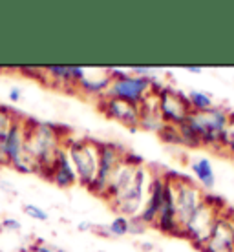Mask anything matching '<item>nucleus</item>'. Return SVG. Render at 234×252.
Wrapping results in <instances>:
<instances>
[{"instance_id":"f257e3e1","label":"nucleus","mask_w":234,"mask_h":252,"mask_svg":"<svg viewBox=\"0 0 234 252\" xmlns=\"http://www.w3.org/2000/svg\"><path fill=\"white\" fill-rule=\"evenodd\" d=\"M70 133L61 132V126L44 123L35 117H26V158L35 168V174L50 177V172L64 150V143Z\"/></svg>"},{"instance_id":"f03ea898","label":"nucleus","mask_w":234,"mask_h":252,"mask_svg":"<svg viewBox=\"0 0 234 252\" xmlns=\"http://www.w3.org/2000/svg\"><path fill=\"white\" fill-rule=\"evenodd\" d=\"M64 150H66L70 163L73 164L79 185L84 189H90L97 176V168H99L101 141L70 135L64 143Z\"/></svg>"},{"instance_id":"7ed1b4c3","label":"nucleus","mask_w":234,"mask_h":252,"mask_svg":"<svg viewBox=\"0 0 234 252\" xmlns=\"http://www.w3.org/2000/svg\"><path fill=\"white\" fill-rule=\"evenodd\" d=\"M163 176L168 177L172 185H174V203H176L177 225H179V228H183L187 225V221L194 216V212L203 203L205 192L192 177L185 176V174L167 170Z\"/></svg>"},{"instance_id":"20e7f679","label":"nucleus","mask_w":234,"mask_h":252,"mask_svg":"<svg viewBox=\"0 0 234 252\" xmlns=\"http://www.w3.org/2000/svg\"><path fill=\"white\" fill-rule=\"evenodd\" d=\"M152 181V172L150 168L137 166L135 168V176H134L132 185L128 187L121 195H117L115 199L108 203L115 214L125 216V218H134L141 212V208L145 205L146 194H148V187Z\"/></svg>"},{"instance_id":"39448f33","label":"nucleus","mask_w":234,"mask_h":252,"mask_svg":"<svg viewBox=\"0 0 234 252\" xmlns=\"http://www.w3.org/2000/svg\"><path fill=\"white\" fill-rule=\"evenodd\" d=\"M227 121L229 110L222 106H214L207 112H192L187 123L198 133L201 146H210V148L218 150L220 148V133L227 126Z\"/></svg>"},{"instance_id":"423d86ee","label":"nucleus","mask_w":234,"mask_h":252,"mask_svg":"<svg viewBox=\"0 0 234 252\" xmlns=\"http://www.w3.org/2000/svg\"><path fill=\"white\" fill-rule=\"evenodd\" d=\"M225 208H218L216 205L209 203L207 199H203V203L200 205L194 216L187 221V225L181 228L179 232V238H185L189 240L192 245L196 247L198 251L205 245V241L209 240L210 232L214 228V223L218 220L220 212H223Z\"/></svg>"},{"instance_id":"0eeeda50","label":"nucleus","mask_w":234,"mask_h":252,"mask_svg":"<svg viewBox=\"0 0 234 252\" xmlns=\"http://www.w3.org/2000/svg\"><path fill=\"white\" fill-rule=\"evenodd\" d=\"M154 77H137L134 75V73H130L128 69H125L121 75L112 79V84H110L106 95L139 106L141 102H143V99L152 92Z\"/></svg>"},{"instance_id":"6e6552de","label":"nucleus","mask_w":234,"mask_h":252,"mask_svg":"<svg viewBox=\"0 0 234 252\" xmlns=\"http://www.w3.org/2000/svg\"><path fill=\"white\" fill-rule=\"evenodd\" d=\"M158 104L163 121L172 126L183 125L192 114L187 94L168 84H163V88L158 92Z\"/></svg>"},{"instance_id":"1a4fd4ad","label":"nucleus","mask_w":234,"mask_h":252,"mask_svg":"<svg viewBox=\"0 0 234 252\" xmlns=\"http://www.w3.org/2000/svg\"><path fill=\"white\" fill-rule=\"evenodd\" d=\"M127 150L117 143H101V150H99V168H97V176H95L94 183L90 187V192L95 195L102 197L108 189V183L114 176L115 168L125 159Z\"/></svg>"},{"instance_id":"9d476101","label":"nucleus","mask_w":234,"mask_h":252,"mask_svg":"<svg viewBox=\"0 0 234 252\" xmlns=\"http://www.w3.org/2000/svg\"><path fill=\"white\" fill-rule=\"evenodd\" d=\"M201 252H234V210L225 208L220 212L209 240L200 249Z\"/></svg>"},{"instance_id":"9b49d317","label":"nucleus","mask_w":234,"mask_h":252,"mask_svg":"<svg viewBox=\"0 0 234 252\" xmlns=\"http://www.w3.org/2000/svg\"><path fill=\"white\" fill-rule=\"evenodd\" d=\"M97 104H99V110L104 117L112 121H117L123 126H127L130 130H139V106L135 104H130V102H125L121 99H114V97H101L97 99Z\"/></svg>"},{"instance_id":"f8f14e48","label":"nucleus","mask_w":234,"mask_h":252,"mask_svg":"<svg viewBox=\"0 0 234 252\" xmlns=\"http://www.w3.org/2000/svg\"><path fill=\"white\" fill-rule=\"evenodd\" d=\"M154 228H158L159 232L168 234V236H179L181 228L177 225V218H176V203H174V185L168 177H165V195H163V203H161V208H159L158 221Z\"/></svg>"},{"instance_id":"ddd939ff","label":"nucleus","mask_w":234,"mask_h":252,"mask_svg":"<svg viewBox=\"0 0 234 252\" xmlns=\"http://www.w3.org/2000/svg\"><path fill=\"white\" fill-rule=\"evenodd\" d=\"M163 195H165V176L163 174H152V181H150V187H148L145 205H143L141 212L137 214L146 227H154L156 225L159 208H161V203H163Z\"/></svg>"},{"instance_id":"4468645a","label":"nucleus","mask_w":234,"mask_h":252,"mask_svg":"<svg viewBox=\"0 0 234 252\" xmlns=\"http://www.w3.org/2000/svg\"><path fill=\"white\" fill-rule=\"evenodd\" d=\"M135 168L137 166H134L127 161V159H123L119 163V166L115 168L114 176L110 179V183H108V189L102 195V199L106 203H110L112 199H115L117 195H121L125 190L132 185L134 181V176H135Z\"/></svg>"},{"instance_id":"2eb2a0df","label":"nucleus","mask_w":234,"mask_h":252,"mask_svg":"<svg viewBox=\"0 0 234 252\" xmlns=\"http://www.w3.org/2000/svg\"><path fill=\"white\" fill-rule=\"evenodd\" d=\"M48 179H50L55 187H59V189H71V187L79 185L77 174H75V170H73V164L70 163V159L66 156V150H63L59 154V158H57V161H55V164H53V168H51Z\"/></svg>"},{"instance_id":"dca6fc26","label":"nucleus","mask_w":234,"mask_h":252,"mask_svg":"<svg viewBox=\"0 0 234 252\" xmlns=\"http://www.w3.org/2000/svg\"><path fill=\"white\" fill-rule=\"evenodd\" d=\"M112 84V75L108 73V69H101V75H90V69H88V75L84 77L81 82L75 84V92L79 94L86 95V97H95V99H101L104 97Z\"/></svg>"},{"instance_id":"f3484780","label":"nucleus","mask_w":234,"mask_h":252,"mask_svg":"<svg viewBox=\"0 0 234 252\" xmlns=\"http://www.w3.org/2000/svg\"><path fill=\"white\" fill-rule=\"evenodd\" d=\"M190 170L194 174V181H196L201 190H210L216 187V174L214 168H212V163H210L207 158H198L190 163Z\"/></svg>"},{"instance_id":"a211bd4d","label":"nucleus","mask_w":234,"mask_h":252,"mask_svg":"<svg viewBox=\"0 0 234 252\" xmlns=\"http://www.w3.org/2000/svg\"><path fill=\"white\" fill-rule=\"evenodd\" d=\"M42 73H44V77L51 79L55 84H59V86L75 90V84H73V79H71L70 66H46V68H42Z\"/></svg>"},{"instance_id":"6ab92c4d","label":"nucleus","mask_w":234,"mask_h":252,"mask_svg":"<svg viewBox=\"0 0 234 252\" xmlns=\"http://www.w3.org/2000/svg\"><path fill=\"white\" fill-rule=\"evenodd\" d=\"M187 99H189L190 110L192 112H207L210 108H214V101L209 94H205L201 90H189L187 92Z\"/></svg>"},{"instance_id":"aec40b11","label":"nucleus","mask_w":234,"mask_h":252,"mask_svg":"<svg viewBox=\"0 0 234 252\" xmlns=\"http://www.w3.org/2000/svg\"><path fill=\"white\" fill-rule=\"evenodd\" d=\"M218 150H225L229 156L234 158V112H229L227 126L220 133V148Z\"/></svg>"},{"instance_id":"412c9836","label":"nucleus","mask_w":234,"mask_h":252,"mask_svg":"<svg viewBox=\"0 0 234 252\" xmlns=\"http://www.w3.org/2000/svg\"><path fill=\"white\" fill-rule=\"evenodd\" d=\"M179 128V133H181V146H187V148H198L201 146V141L198 137V133L192 130V126L185 121L183 125L177 126Z\"/></svg>"},{"instance_id":"4be33fe9","label":"nucleus","mask_w":234,"mask_h":252,"mask_svg":"<svg viewBox=\"0 0 234 252\" xmlns=\"http://www.w3.org/2000/svg\"><path fill=\"white\" fill-rule=\"evenodd\" d=\"M106 228L110 238H125V236H128V218L117 214L110 221V225H106Z\"/></svg>"},{"instance_id":"5701e85b","label":"nucleus","mask_w":234,"mask_h":252,"mask_svg":"<svg viewBox=\"0 0 234 252\" xmlns=\"http://www.w3.org/2000/svg\"><path fill=\"white\" fill-rule=\"evenodd\" d=\"M15 119H17V114L13 112V108H9L0 102V141H4L7 130L11 128L13 121Z\"/></svg>"},{"instance_id":"b1692460","label":"nucleus","mask_w":234,"mask_h":252,"mask_svg":"<svg viewBox=\"0 0 234 252\" xmlns=\"http://www.w3.org/2000/svg\"><path fill=\"white\" fill-rule=\"evenodd\" d=\"M159 139L167 143V145H177L181 146V133H179V128L172 125H165V128L158 133Z\"/></svg>"},{"instance_id":"393cba45","label":"nucleus","mask_w":234,"mask_h":252,"mask_svg":"<svg viewBox=\"0 0 234 252\" xmlns=\"http://www.w3.org/2000/svg\"><path fill=\"white\" fill-rule=\"evenodd\" d=\"M22 212H24L28 218H32V220H35V221H48L50 220V214H48L42 207L35 205V203H26L24 207H22Z\"/></svg>"},{"instance_id":"a878e982","label":"nucleus","mask_w":234,"mask_h":252,"mask_svg":"<svg viewBox=\"0 0 234 252\" xmlns=\"http://www.w3.org/2000/svg\"><path fill=\"white\" fill-rule=\"evenodd\" d=\"M146 225L141 221L139 216H134V218H128V234H134V236H139V234L146 232Z\"/></svg>"},{"instance_id":"bb28decb","label":"nucleus","mask_w":234,"mask_h":252,"mask_svg":"<svg viewBox=\"0 0 234 252\" xmlns=\"http://www.w3.org/2000/svg\"><path fill=\"white\" fill-rule=\"evenodd\" d=\"M0 228L6 232H20L22 230V223L17 218H4L0 221Z\"/></svg>"},{"instance_id":"cd10ccee","label":"nucleus","mask_w":234,"mask_h":252,"mask_svg":"<svg viewBox=\"0 0 234 252\" xmlns=\"http://www.w3.org/2000/svg\"><path fill=\"white\" fill-rule=\"evenodd\" d=\"M156 69L158 68H154V66H130L128 71L137 77H154V71H156Z\"/></svg>"},{"instance_id":"c85d7f7f","label":"nucleus","mask_w":234,"mask_h":252,"mask_svg":"<svg viewBox=\"0 0 234 252\" xmlns=\"http://www.w3.org/2000/svg\"><path fill=\"white\" fill-rule=\"evenodd\" d=\"M7 99H9L11 104H19V102L22 101V90H20L19 86L9 88V92H7Z\"/></svg>"},{"instance_id":"c756f323","label":"nucleus","mask_w":234,"mask_h":252,"mask_svg":"<svg viewBox=\"0 0 234 252\" xmlns=\"http://www.w3.org/2000/svg\"><path fill=\"white\" fill-rule=\"evenodd\" d=\"M30 252H57V249H55V247L46 245V243H40V241H38L37 245L30 247Z\"/></svg>"},{"instance_id":"7c9ffc66","label":"nucleus","mask_w":234,"mask_h":252,"mask_svg":"<svg viewBox=\"0 0 234 252\" xmlns=\"http://www.w3.org/2000/svg\"><path fill=\"white\" fill-rule=\"evenodd\" d=\"M95 227H97V225L92 223V221H79V223H77V230H79V232H94Z\"/></svg>"},{"instance_id":"2f4dec72","label":"nucleus","mask_w":234,"mask_h":252,"mask_svg":"<svg viewBox=\"0 0 234 252\" xmlns=\"http://www.w3.org/2000/svg\"><path fill=\"white\" fill-rule=\"evenodd\" d=\"M187 71H189V73H194V75H200V73H201L203 71V68L201 66H187Z\"/></svg>"},{"instance_id":"473e14b6","label":"nucleus","mask_w":234,"mask_h":252,"mask_svg":"<svg viewBox=\"0 0 234 252\" xmlns=\"http://www.w3.org/2000/svg\"><path fill=\"white\" fill-rule=\"evenodd\" d=\"M57 252H70V251H64V249H57Z\"/></svg>"},{"instance_id":"72a5a7b5","label":"nucleus","mask_w":234,"mask_h":252,"mask_svg":"<svg viewBox=\"0 0 234 252\" xmlns=\"http://www.w3.org/2000/svg\"><path fill=\"white\" fill-rule=\"evenodd\" d=\"M233 77H234V75H233Z\"/></svg>"}]
</instances>
